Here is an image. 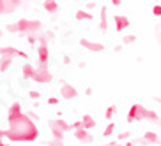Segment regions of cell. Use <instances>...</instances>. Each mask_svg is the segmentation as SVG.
<instances>
[{
    "label": "cell",
    "mask_w": 161,
    "mask_h": 146,
    "mask_svg": "<svg viewBox=\"0 0 161 146\" xmlns=\"http://www.w3.org/2000/svg\"><path fill=\"white\" fill-rule=\"evenodd\" d=\"M7 122H9V128H5L4 134L9 141L23 143V141H36L37 139L39 136L37 127H36L34 120L29 114L21 113V104L18 100L11 104Z\"/></svg>",
    "instance_id": "cell-1"
},
{
    "label": "cell",
    "mask_w": 161,
    "mask_h": 146,
    "mask_svg": "<svg viewBox=\"0 0 161 146\" xmlns=\"http://www.w3.org/2000/svg\"><path fill=\"white\" fill-rule=\"evenodd\" d=\"M138 120H151V122L159 123V116H158L156 111L145 109L142 104H133L131 109H129V113H128V123L138 122Z\"/></svg>",
    "instance_id": "cell-2"
},
{
    "label": "cell",
    "mask_w": 161,
    "mask_h": 146,
    "mask_svg": "<svg viewBox=\"0 0 161 146\" xmlns=\"http://www.w3.org/2000/svg\"><path fill=\"white\" fill-rule=\"evenodd\" d=\"M41 27L43 23L39 19H27V18H21L16 21V30L19 33H25V35H30V33H39L41 32Z\"/></svg>",
    "instance_id": "cell-3"
},
{
    "label": "cell",
    "mask_w": 161,
    "mask_h": 146,
    "mask_svg": "<svg viewBox=\"0 0 161 146\" xmlns=\"http://www.w3.org/2000/svg\"><path fill=\"white\" fill-rule=\"evenodd\" d=\"M21 5H23V0H0V16L13 14Z\"/></svg>",
    "instance_id": "cell-4"
},
{
    "label": "cell",
    "mask_w": 161,
    "mask_h": 146,
    "mask_svg": "<svg viewBox=\"0 0 161 146\" xmlns=\"http://www.w3.org/2000/svg\"><path fill=\"white\" fill-rule=\"evenodd\" d=\"M52 79H53V74L50 72V69H48L46 65H39L34 81H36V83H39V85H46V83H50Z\"/></svg>",
    "instance_id": "cell-5"
},
{
    "label": "cell",
    "mask_w": 161,
    "mask_h": 146,
    "mask_svg": "<svg viewBox=\"0 0 161 146\" xmlns=\"http://www.w3.org/2000/svg\"><path fill=\"white\" fill-rule=\"evenodd\" d=\"M60 97H62V99H66V100L76 99V97H78V90H76L73 85H69V83H62V86H60Z\"/></svg>",
    "instance_id": "cell-6"
},
{
    "label": "cell",
    "mask_w": 161,
    "mask_h": 146,
    "mask_svg": "<svg viewBox=\"0 0 161 146\" xmlns=\"http://www.w3.org/2000/svg\"><path fill=\"white\" fill-rule=\"evenodd\" d=\"M114 23H115V30L117 32H122V30L129 28V18L126 14H115Z\"/></svg>",
    "instance_id": "cell-7"
},
{
    "label": "cell",
    "mask_w": 161,
    "mask_h": 146,
    "mask_svg": "<svg viewBox=\"0 0 161 146\" xmlns=\"http://www.w3.org/2000/svg\"><path fill=\"white\" fill-rule=\"evenodd\" d=\"M80 46L85 48V49H89V51H94V53H99V51H103V49H104V44L94 43V41H87V39H81Z\"/></svg>",
    "instance_id": "cell-8"
},
{
    "label": "cell",
    "mask_w": 161,
    "mask_h": 146,
    "mask_svg": "<svg viewBox=\"0 0 161 146\" xmlns=\"http://www.w3.org/2000/svg\"><path fill=\"white\" fill-rule=\"evenodd\" d=\"M50 127L58 128V130H62L64 134H66V132H69V130H75V128H73V123L64 122L62 118H55V120H52V122H50Z\"/></svg>",
    "instance_id": "cell-9"
},
{
    "label": "cell",
    "mask_w": 161,
    "mask_h": 146,
    "mask_svg": "<svg viewBox=\"0 0 161 146\" xmlns=\"http://www.w3.org/2000/svg\"><path fill=\"white\" fill-rule=\"evenodd\" d=\"M75 137L78 139V141H81V143H92L94 141L92 134H89L87 128H78V130H75Z\"/></svg>",
    "instance_id": "cell-10"
},
{
    "label": "cell",
    "mask_w": 161,
    "mask_h": 146,
    "mask_svg": "<svg viewBox=\"0 0 161 146\" xmlns=\"http://www.w3.org/2000/svg\"><path fill=\"white\" fill-rule=\"evenodd\" d=\"M36 69H34V65L32 63H25L23 67H21V74H23V78L25 79H34L36 78Z\"/></svg>",
    "instance_id": "cell-11"
},
{
    "label": "cell",
    "mask_w": 161,
    "mask_h": 146,
    "mask_svg": "<svg viewBox=\"0 0 161 146\" xmlns=\"http://www.w3.org/2000/svg\"><path fill=\"white\" fill-rule=\"evenodd\" d=\"M99 28L103 30H108V9L106 7H101V16H99Z\"/></svg>",
    "instance_id": "cell-12"
},
{
    "label": "cell",
    "mask_w": 161,
    "mask_h": 146,
    "mask_svg": "<svg viewBox=\"0 0 161 146\" xmlns=\"http://www.w3.org/2000/svg\"><path fill=\"white\" fill-rule=\"evenodd\" d=\"M81 123H83V128H87V130H92V128L96 127V120L87 113L81 116Z\"/></svg>",
    "instance_id": "cell-13"
},
{
    "label": "cell",
    "mask_w": 161,
    "mask_h": 146,
    "mask_svg": "<svg viewBox=\"0 0 161 146\" xmlns=\"http://www.w3.org/2000/svg\"><path fill=\"white\" fill-rule=\"evenodd\" d=\"M43 9L46 11V13H50V14H55V13H58V4H57V0H53V2H46V0H44Z\"/></svg>",
    "instance_id": "cell-14"
},
{
    "label": "cell",
    "mask_w": 161,
    "mask_h": 146,
    "mask_svg": "<svg viewBox=\"0 0 161 146\" xmlns=\"http://www.w3.org/2000/svg\"><path fill=\"white\" fill-rule=\"evenodd\" d=\"M0 55L2 57H16L18 55V49L13 46H0Z\"/></svg>",
    "instance_id": "cell-15"
},
{
    "label": "cell",
    "mask_w": 161,
    "mask_h": 146,
    "mask_svg": "<svg viewBox=\"0 0 161 146\" xmlns=\"http://www.w3.org/2000/svg\"><path fill=\"white\" fill-rule=\"evenodd\" d=\"M75 18L78 19V21H90L94 16L90 14L89 11H81L80 9V11H76V13H75Z\"/></svg>",
    "instance_id": "cell-16"
},
{
    "label": "cell",
    "mask_w": 161,
    "mask_h": 146,
    "mask_svg": "<svg viewBox=\"0 0 161 146\" xmlns=\"http://www.w3.org/2000/svg\"><path fill=\"white\" fill-rule=\"evenodd\" d=\"M13 60H14V57H2V60H0V71L2 72L7 71L11 67V63H13Z\"/></svg>",
    "instance_id": "cell-17"
},
{
    "label": "cell",
    "mask_w": 161,
    "mask_h": 146,
    "mask_svg": "<svg viewBox=\"0 0 161 146\" xmlns=\"http://www.w3.org/2000/svg\"><path fill=\"white\" fill-rule=\"evenodd\" d=\"M143 141L147 143H158V134L156 132H143Z\"/></svg>",
    "instance_id": "cell-18"
},
{
    "label": "cell",
    "mask_w": 161,
    "mask_h": 146,
    "mask_svg": "<svg viewBox=\"0 0 161 146\" xmlns=\"http://www.w3.org/2000/svg\"><path fill=\"white\" fill-rule=\"evenodd\" d=\"M114 130H115V123L110 122L108 125H106V128L103 130V137H110L112 134H114Z\"/></svg>",
    "instance_id": "cell-19"
},
{
    "label": "cell",
    "mask_w": 161,
    "mask_h": 146,
    "mask_svg": "<svg viewBox=\"0 0 161 146\" xmlns=\"http://www.w3.org/2000/svg\"><path fill=\"white\" fill-rule=\"evenodd\" d=\"M50 130H52L53 139H60V141H64V132L62 130H58V128H55V127H50Z\"/></svg>",
    "instance_id": "cell-20"
},
{
    "label": "cell",
    "mask_w": 161,
    "mask_h": 146,
    "mask_svg": "<svg viewBox=\"0 0 161 146\" xmlns=\"http://www.w3.org/2000/svg\"><path fill=\"white\" fill-rule=\"evenodd\" d=\"M122 43L126 44V46H129V44H133V43H136V35H135V33H129V35H124Z\"/></svg>",
    "instance_id": "cell-21"
},
{
    "label": "cell",
    "mask_w": 161,
    "mask_h": 146,
    "mask_svg": "<svg viewBox=\"0 0 161 146\" xmlns=\"http://www.w3.org/2000/svg\"><path fill=\"white\" fill-rule=\"evenodd\" d=\"M114 113H115V106H108L106 111H104V118H106V120H112V118H114Z\"/></svg>",
    "instance_id": "cell-22"
},
{
    "label": "cell",
    "mask_w": 161,
    "mask_h": 146,
    "mask_svg": "<svg viewBox=\"0 0 161 146\" xmlns=\"http://www.w3.org/2000/svg\"><path fill=\"white\" fill-rule=\"evenodd\" d=\"M152 16L161 18V4H154V5H152Z\"/></svg>",
    "instance_id": "cell-23"
},
{
    "label": "cell",
    "mask_w": 161,
    "mask_h": 146,
    "mask_svg": "<svg viewBox=\"0 0 161 146\" xmlns=\"http://www.w3.org/2000/svg\"><path fill=\"white\" fill-rule=\"evenodd\" d=\"M36 41H39L37 33H30V35H27V43H29L30 46H34V44H36Z\"/></svg>",
    "instance_id": "cell-24"
},
{
    "label": "cell",
    "mask_w": 161,
    "mask_h": 146,
    "mask_svg": "<svg viewBox=\"0 0 161 146\" xmlns=\"http://www.w3.org/2000/svg\"><path fill=\"white\" fill-rule=\"evenodd\" d=\"M124 139H129V132H120L117 136V141H124Z\"/></svg>",
    "instance_id": "cell-25"
},
{
    "label": "cell",
    "mask_w": 161,
    "mask_h": 146,
    "mask_svg": "<svg viewBox=\"0 0 161 146\" xmlns=\"http://www.w3.org/2000/svg\"><path fill=\"white\" fill-rule=\"evenodd\" d=\"M48 146H64V143L60 139H52V141L48 143Z\"/></svg>",
    "instance_id": "cell-26"
},
{
    "label": "cell",
    "mask_w": 161,
    "mask_h": 146,
    "mask_svg": "<svg viewBox=\"0 0 161 146\" xmlns=\"http://www.w3.org/2000/svg\"><path fill=\"white\" fill-rule=\"evenodd\" d=\"M73 128H75V130H78V128H83V123H81V120H78V122H73Z\"/></svg>",
    "instance_id": "cell-27"
},
{
    "label": "cell",
    "mask_w": 161,
    "mask_h": 146,
    "mask_svg": "<svg viewBox=\"0 0 161 146\" xmlns=\"http://www.w3.org/2000/svg\"><path fill=\"white\" fill-rule=\"evenodd\" d=\"M48 104H50V106H57L58 99H57V97H50V99H48Z\"/></svg>",
    "instance_id": "cell-28"
},
{
    "label": "cell",
    "mask_w": 161,
    "mask_h": 146,
    "mask_svg": "<svg viewBox=\"0 0 161 146\" xmlns=\"http://www.w3.org/2000/svg\"><path fill=\"white\" fill-rule=\"evenodd\" d=\"M39 97H41V93H39V92H36V90H32V92H30V99H39Z\"/></svg>",
    "instance_id": "cell-29"
},
{
    "label": "cell",
    "mask_w": 161,
    "mask_h": 146,
    "mask_svg": "<svg viewBox=\"0 0 161 146\" xmlns=\"http://www.w3.org/2000/svg\"><path fill=\"white\" fill-rule=\"evenodd\" d=\"M18 57H21V58H25V60H27V58H29V55H27L25 51H19V49H18Z\"/></svg>",
    "instance_id": "cell-30"
},
{
    "label": "cell",
    "mask_w": 161,
    "mask_h": 146,
    "mask_svg": "<svg viewBox=\"0 0 161 146\" xmlns=\"http://www.w3.org/2000/svg\"><path fill=\"white\" fill-rule=\"evenodd\" d=\"M104 146H122V144H119L117 141H110V143H106Z\"/></svg>",
    "instance_id": "cell-31"
},
{
    "label": "cell",
    "mask_w": 161,
    "mask_h": 146,
    "mask_svg": "<svg viewBox=\"0 0 161 146\" xmlns=\"http://www.w3.org/2000/svg\"><path fill=\"white\" fill-rule=\"evenodd\" d=\"M29 116H30V118H32L34 122H36V120H37V114L34 113V111H30V113H29Z\"/></svg>",
    "instance_id": "cell-32"
},
{
    "label": "cell",
    "mask_w": 161,
    "mask_h": 146,
    "mask_svg": "<svg viewBox=\"0 0 161 146\" xmlns=\"http://www.w3.org/2000/svg\"><path fill=\"white\" fill-rule=\"evenodd\" d=\"M110 2H112V5H115V7L120 5V0H110Z\"/></svg>",
    "instance_id": "cell-33"
},
{
    "label": "cell",
    "mask_w": 161,
    "mask_h": 146,
    "mask_svg": "<svg viewBox=\"0 0 161 146\" xmlns=\"http://www.w3.org/2000/svg\"><path fill=\"white\" fill-rule=\"evenodd\" d=\"M85 95H89V97H90V95H92V88H90V86H89V88L85 90Z\"/></svg>",
    "instance_id": "cell-34"
},
{
    "label": "cell",
    "mask_w": 161,
    "mask_h": 146,
    "mask_svg": "<svg viewBox=\"0 0 161 146\" xmlns=\"http://www.w3.org/2000/svg\"><path fill=\"white\" fill-rule=\"evenodd\" d=\"M62 62H64V63H69L71 60H69V57H64V58H62Z\"/></svg>",
    "instance_id": "cell-35"
},
{
    "label": "cell",
    "mask_w": 161,
    "mask_h": 146,
    "mask_svg": "<svg viewBox=\"0 0 161 146\" xmlns=\"http://www.w3.org/2000/svg\"><path fill=\"white\" fill-rule=\"evenodd\" d=\"M126 146H135V143H128V144H126Z\"/></svg>",
    "instance_id": "cell-36"
},
{
    "label": "cell",
    "mask_w": 161,
    "mask_h": 146,
    "mask_svg": "<svg viewBox=\"0 0 161 146\" xmlns=\"http://www.w3.org/2000/svg\"><path fill=\"white\" fill-rule=\"evenodd\" d=\"M158 102H159V104H161V99H159V97H158Z\"/></svg>",
    "instance_id": "cell-37"
},
{
    "label": "cell",
    "mask_w": 161,
    "mask_h": 146,
    "mask_svg": "<svg viewBox=\"0 0 161 146\" xmlns=\"http://www.w3.org/2000/svg\"><path fill=\"white\" fill-rule=\"evenodd\" d=\"M2 33H4V32H2V30H0V37H2Z\"/></svg>",
    "instance_id": "cell-38"
},
{
    "label": "cell",
    "mask_w": 161,
    "mask_h": 146,
    "mask_svg": "<svg viewBox=\"0 0 161 146\" xmlns=\"http://www.w3.org/2000/svg\"><path fill=\"white\" fill-rule=\"evenodd\" d=\"M46 2H53V0H46Z\"/></svg>",
    "instance_id": "cell-39"
},
{
    "label": "cell",
    "mask_w": 161,
    "mask_h": 146,
    "mask_svg": "<svg viewBox=\"0 0 161 146\" xmlns=\"http://www.w3.org/2000/svg\"><path fill=\"white\" fill-rule=\"evenodd\" d=\"M75 2H76V0H75Z\"/></svg>",
    "instance_id": "cell-40"
}]
</instances>
